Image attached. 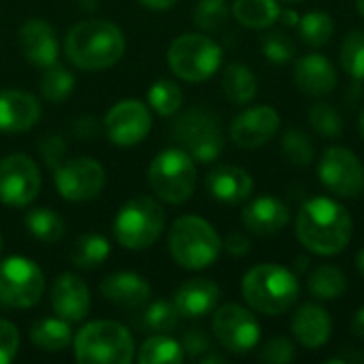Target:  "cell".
<instances>
[{
	"instance_id": "cell-6",
	"label": "cell",
	"mask_w": 364,
	"mask_h": 364,
	"mask_svg": "<svg viewBox=\"0 0 364 364\" xmlns=\"http://www.w3.org/2000/svg\"><path fill=\"white\" fill-rule=\"evenodd\" d=\"M171 136L183 151H188L196 162L203 164L218 160L224 151L222 122L205 107H192L183 111L175 119Z\"/></svg>"
},
{
	"instance_id": "cell-42",
	"label": "cell",
	"mask_w": 364,
	"mask_h": 364,
	"mask_svg": "<svg viewBox=\"0 0 364 364\" xmlns=\"http://www.w3.org/2000/svg\"><path fill=\"white\" fill-rule=\"evenodd\" d=\"M296 352H294V343L286 337H273L264 343L262 352H260V360L271 364H288L294 360Z\"/></svg>"
},
{
	"instance_id": "cell-27",
	"label": "cell",
	"mask_w": 364,
	"mask_h": 364,
	"mask_svg": "<svg viewBox=\"0 0 364 364\" xmlns=\"http://www.w3.org/2000/svg\"><path fill=\"white\" fill-rule=\"evenodd\" d=\"M222 92L232 105H247L258 94V81L245 64H230L222 77Z\"/></svg>"
},
{
	"instance_id": "cell-54",
	"label": "cell",
	"mask_w": 364,
	"mask_h": 364,
	"mask_svg": "<svg viewBox=\"0 0 364 364\" xmlns=\"http://www.w3.org/2000/svg\"><path fill=\"white\" fill-rule=\"evenodd\" d=\"M356 6H358L360 15H363V17H364V0H356Z\"/></svg>"
},
{
	"instance_id": "cell-55",
	"label": "cell",
	"mask_w": 364,
	"mask_h": 364,
	"mask_svg": "<svg viewBox=\"0 0 364 364\" xmlns=\"http://www.w3.org/2000/svg\"><path fill=\"white\" fill-rule=\"evenodd\" d=\"M282 2H290L292 4V2H303V0H282Z\"/></svg>"
},
{
	"instance_id": "cell-49",
	"label": "cell",
	"mask_w": 364,
	"mask_h": 364,
	"mask_svg": "<svg viewBox=\"0 0 364 364\" xmlns=\"http://www.w3.org/2000/svg\"><path fill=\"white\" fill-rule=\"evenodd\" d=\"M352 333L358 337V339H364V307H360L352 320Z\"/></svg>"
},
{
	"instance_id": "cell-15",
	"label": "cell",
	"mask_w": 364,
	"mask_h": 364,
	"mask_svg": "<svg viewBox=\"0 0 364 364\" xmlns=\"http://www.w3.org/2000/svg\"><path fill=\"white\" fill-rule=\"evenodd\" d=\"M105 132L117 147H132L151 132V113L141 100H122L105 117Z\"/></svg>"
},
{
	"instance_id": "cell-34",
	"label": "cell",
	"mask_w": 364,
	"mask_h": 364,
	"mask_svg": "<svg viewBox=\"0 0 364 364\" xmlns=\"http://www.w3.org/2000/svg\"><path fill=\"white\" fill-rule=\"evenodd\" d=\"M335 32L333 17L324 11H311L299 19V34L309 47H322Z\"/></svg>"
},
{
	"instance_id": "cell-51",
	"label": "cell",
	"mask_w": 364,
	"mask_h": 364,
	"mask_svg": "<svg viewBox=\"0 0 364 364\" xmlns=\"http://www.w3.org/2000/svg\"><path fill=\"white\" fill-rule=\"evenodd\" d=\"M307 264H309V260H307V258H296V269H299V271H305V269H307Z\"/></svg>"
},
{
	"instance_id": "cell-28",
	"label": "cell",
	"mask_w": 364,
	"mask_h": 364,
	"mask_svg": "<svg viewBox=\"0 0 364 364\" xmlns=\"http://www.w3.org/2000/svg\"><path fill=\"white\" fill-rule=\"evenodd\" d=\"M348 290L346 273L335 264H322L309 275V292L318 301H337Z\"/></svg>"
},
{
	"instance_id": "cell-17",
	"label": "cell",
	"mask_w": 364,
	"mask_h": 364,
	"mask_svg": "<svg viewBox=\"0 0 364 364\" xmlns=\"http://www.w3.org/2000/svg\"><path fill=\"white\" fill-rule=\"evenodd\" d=\"M21 55L38 68H47L58 60V36L45 19H28L17 34Z\"/></svg>"
},
{
	"instance_id": "cell-19",
	"label": "cell",
	"mask_w": 364,
	"mask_h": 364,
	"mask_svg": "<svg viewBox=\"0 0 364 364\" xmlns=\"http://www.w3.org/2000/svg\"><path fill=\"white\" fill-rule=\"evenodd\" d=\"M41 119V102L26 90L0 92V132H26Z\"/></svg>"
},
{
	"instance_id": "cell-4",
	"label": "cell",
	"mask_w": 364,
	"mask_h": 364,
	"mask_svg": "<svg viewBox=\"0 0 364 364\" xmlns=\"http://www.w3.org/2000/svg\"><path fill=\"white\" fill-rule=\"evenodd\" d=\"M168 252L179 267L200 271L218 260L222 252V241L207 220L198 215H183L171 226Z\"/></svg>"
},
{
	"instance_id": "cell-13",
	"label": "cell",
	"mask_w": 364,
	"mask_h": 364,
	"mask_svg": "<svg viewBox=\"0 0 364 364\" xmlns=\"http://www.w3.org/2000/svg\"><path fill=\"white\" fill-rule=\"evenodd\" d=\"M318 175L326 190L341 198H356L364 192V166L346 147H328L318 164Z\"/></svg>"
},
{
	"instance_id": "cell-18",
	"label": "cell",
	"mask_w": 364,
	"mask_h": 364,
	"mask_svg": "<svg viewBox=\"0 0 364 364\" xmlns=\"http://www.w3.org/2000/svg\"><path fill=\"white\" fill-rule=\"evenodd\" d=\"M90 290L75 273H62L51 286V307L66 322H81L90 314Z\"/></svg>"
},
{
	"instance_id": "cell-30",
	"label": "cell",
	"mask_w": 364,
	"mask_h": 364,
	"mask_svg": "<svg viewBox=\"0 0 364 364\" xmlns=\"http://www.w3.org/2000/svg\"><path fill=\"white\" fill-rule=\"evenodd\" d=\"M111 254V245L100 235H81L70 250V260L77 269H98L105 264V260Z\"/></svg>"
},
{
	"instance_id": "cell-24",
	"label": "cell",
	"mask_w": 364,
	"mask_h": 364,
	"mask_svg": "<svg viewBox=\"0 0 364 364\" xmlns=\"http://www.w3.org/2000/svg\"><path fill=\"white\" fill-rule=\"evenodd\" d=\"M100 294L117 307L136 309L149 301L151 288L141 275L130 273V271H119L102 279Z\"/></svg>"
},
{
	"instance_id": "cell-8",
	"label": "cell",
	"mask_w": 364,
	"mask_h": 364,
	"mask_svg": "<svg viewBox=\"0 0 364 364\" xmlns=\"http://www.w3.org/2000/svg\"><path fill=\"white\" fill-rule=\"evenodd\" d=\"M164 224L166 215L160 203L151 196H136L117 211L113 232L122 247L141 252L160 239Z\"/></svg>"
},
{
	"instance_id": "cell-7",
	"label": "cell",
	"mask_w": 364,
	"mask_h": 364,
	"mask_svg": "<svg viewBox=\"0 0 364 364\" xmlns=\"http://www.w3.org/2000/svg\"><path fill=\"white\" fill-rule=\"evenodd\" d=\"M147 181L151 192L171 205H183L192 198L196 188V164L194 158L181 147L164 149L149 164Z\"/></svg>"
},
{
	"instance_id": "cell-50",
	"label": "cell",
	"mask_w": 364,
	"mask_h": 364,
	"mask_svg": "<svg viewBox=\"0 0 364 364\" xmlns=\"http://www.w3.org/2000/svg\"><path fill=\"white\" fill-rule=\"evenodd\" d=\"M356 267H358V273L364 277V247L358 252V256H356Z\"/></svg>"
},
{
	"instance_id": "cell-11",
	"label": "cell",
	"mask_w": 364,
	"mask_h": 364,
	"mask_svg": "<svg viewBox=\"0 0 364 364\" xmlns=\"http://www.w3.org/2000/svg\"><path fill=\"white\" fill-rule=\"evenodd\" d=\"M213 335L230 354H247L260 343V324L250 309L228 303L213 316Z\"/></svg>"
},
{
	"instance_id": "cell-5",
	"label": "cell",
	"mask_w": 364,
	"mask_h": 364,
	"mask_svg": "<svg viewBox=\"0 0 364 364\" xmlns=\"http://www.w3.org/2000/svg\"><path fill=\"white\" fill-rule=\"evenodd\" d=\"M75 358L81 364H130L134 339L117 322L98 320L85 324L75 337Z\"/></svg>"
},
{
	"instance_id": "cell-16",
	"label": "cell",
	"mask_w": 364,
	"mask_h": 364,
	"mask_svg": "<svg viewBox=\"0 0 364 364\" xmlns=\"http://www.w3.org/2000/svg\"><path fill=\"white\" fill-rule=\"evenodd\" d=\"M279 130V113L271 105H258L239 113L230 124V139L243 149L267 145Z\"/></svg>"
},
{
	"instance_id": "cell-45",
	"label": "cell",
	"mask_w": 364,
	"mask_h": 364,
	"mask_svg": "<svg viewBox=\"0 0 364 364\" xmlns=\"http://www.w3.org/2000/svg\"><path fill=\"white\" fill-rule=\"evenodd\" d=\"M41 151H43L47 164L53 166V171H55V168L60 166V160H62L64 151H66V143H64V139H62L60 134H51V136H47V139L43 141Z\"/></svg>"
},
{
	"instance_id": "cell-52",
	"label": "cell",
	"mask_w": 364,
	"mask_h": 364,
	"mask_svg": "<svg viewBox=\"0 0 364 364\" xmlns=\"http://www.w3.org/2000/svg\"><path fill=\"white\" fill-rule=\"evenodd\" d=\"M203 363H224V358H222V356H207V358H203Z\"/></svg>"
},
{
	"instance_id": "cell-39",
	"label": "cell",
	"mask_w": 364,
	"mask_h": 364,
	"mask_svg": "<svg viewBox=\"0 0 364 364\" xmlns=\"http://www.w3.org/2000/svg\"><path fill=\"white\" fill-rule=\"evenodd\" d=\"M309 124L322 136L337 139L343 132V119H341L339 111L333 105H328V102H316L309 109Z\"/></svg>"
},
{
	"instance_id": "cell-53",
	"label": "cell",
	"mask_w": 364,
	"mask_h": 364,
	"mask_svg": "<svg viewBox=\"0 0 364 364\" xmlns=\"http://www.w3.org/2000/svg\"><path fill=\"white\" fill-rule=\"evenodd\" d=\"M358 128H360V136L364 139V109L363 113H360V119H358Z\"/></svg>"
},
{
	"instance_id": "cell-14",
	"label": "cell",
	"mask_w": 364,
	"mask_h": 364,
	"mask_svg": "<svg viewBox=\"0 0 364 364\" xmlns=\"http://www.w3.org/2000/svg\"><path fill=\"white\" fill-rule=\"evenodd\" d=\"M55 188L70 203L94 200L105 188V168L92 158H75L55 168Z\"/></svg>"
},
{
	"instance_id": "cell-26",
	"label": "cell",
	"mask_w": 364,
	"mask_h": 364,
	"mask_svg": "<svg viewBox=\"0 0 364 364\" xmlns=\"http://www.w3.org/2000/svg\"><path fill=\"white\" fill-rule=\"evenodd\" d=\"M30 341L43 352H62L70 346L73 333L64 318H43L32 326Z\"/></svg>"
},
{
	"instance_id": "cell-22",
	"label": "cell",
	"mask_w": 364,
	"mask_h": 364,
	"mask_svg": "<svg viewBox=\"0 0 364 364\" xmlns=\"http://www.w3.org/2000/svg\"><path fill=\"white\" fill-rule=\"evenodd\" d=\"M294 83L307 96H328L337 85V73L326 55L309 53L294 64Z\"/></svg>"
},
{
	"instance_id": "cell-47",
	"label": "cell",
	"mask_w": 364,
	"mask_h": 364,
	"mask_svg": "<svg viewBox=\"0 0 364 364\" xmlns=\"http://www.w3.org/2000/svg\"><path fill=\"white\" fill-rule=\"evenodd\" d=\"M136 2H141L145 9H151V11H166V9L175 6L177 0H136Z\"/></svg>"
},
{
	"instance_id": "cell-3",
	"label": "cell",
	"mask_w": 364,
	"mask_h": 364,
	"mask_svg": "<svg viewBox=\"0 0 364 364\" xmlns=\"http://www.w3.org/2000/svg\"><path fill=\"white\" fill-rule=\"evenodd\" d=\"M241 292L254 311L275 318L290 311L296 305L301 294V284L290 269L267 262L245 273Z\"/></svg>"
},
{
	"instance_id": "cell-38",
	"label": "cell",
	"mask_w": 364,
	"mask_h": 364,
	"mask_svg": "<svg viewBox=\"0 0 364 364\" xmlns=\"http://www.w3.org/2000/svg\"><path fill=\"white\" fill-rule=\"evenodd\" d=\"M282 149L294 166H309L314 162V143L303 130L290 128L282 139Z\"/></svg>"
},
{
	"instance_id": "cell-9",
	"label": "cell",
	"mask_w": 364,
	"mask_h": 364,
	"mask_svg": "<svg viewBox=\"0 0 364 364\" xmlns=\"http://www.w3.org/2000/svg\"><path fill=\"white\" fill-rule=\"evenodd\" d=\"M220 64L222 49L205 34H181L168 47V66L183 81L203 83L218 73Z\"/></svg>"
},
{
	"instance_id": "cell-20",
	"label": "cell",
	"mask_w": 364,
	"mask_h": 364,
	"mask_svg": "<svg viewBox=\"0 0 364 364\" xmlns=\"http://www.w3.org/2000/svg\"><path fill=\"white\" fill-rule=\"evenodd\" d=\"M243 226L258 237H273L282 232L290 222L288 207L275 198V196H260L254 198L243 211H241Z\"/></svg>"
},
{
	"instance_id": "cell-40",
	"label": "cell",
	"mask_w": 364,
	"mask_h": 364,
	"mask_svg": "<svg viewBox=\"0 0 364 364\" xmlns=\"http://www.w3.org/2000/svg\"><path fill=\"white\" fill-rule=\"evenodd\" d=\"M226 0H200L194 11V23L205 32H215L228 21Z\"/></svg>"
},
{
	"instance_id": "cell-23",
	"label": "cell",
	"mask_w": 364,
	"mask_h": 364,
	"mask_svg": "<svg viewBox=\"0 0 364 364\" xmlns=\"http://www.w3.org/2000/svg\"><path fill=\"white\" fill-rule=\"evenodd\" d=\"M207 190L215 200L226 205H237L250 198L254 190V179L241 166L222 164L207 175Z\"/></svg>"
},
{
	"instance_id": "cell-31",
	"label": "cell",
	"mask_w": 364,
	"mask_h": 364,
	"mask_svg": "<svg viewBox=\"0 0 364 364\" xmlns=\"http://www.w3.org/2000/svg\"><path fill=\"white\" fill-rule=\"evenodd\" d=\"M183 348L179 341L166 337V335H154L149 337L141 350H139V363L141 364H179L183 360Z\"/></svg>"
},
{
	"instance_id": "cell-1",
	"label": "cell",
	"mask_w": 364,
	"mask_h": 364,
	"mask_svg": "<svg viewBox=\"0 0 364 364\" xmlns=\"http://www.w3.org/2000/svg\"><path fill=\"white\" fill-rule=\"evenodd\" d=\"M350 211L333 198H309L296 215V239L318 256L341 254L352 241Z\"/></svg>"
},
{
	"instance_id": "cell-35",
	"label": "cell",
	"mask_w": 364,
	"mask_h": 364,
	"mask_svg": "<svg viewBox=\"0 0 364 364\" xmlns=\"http://www.w3.org/2000/svg\"><path fill=\"white\" fill-rule=\"evenodd\" d=\"M75 90V77L60 64H51L45 68L41 79V92L51 102L66 100Z\"/></svg>"
},
{
	"instance_id": "cell-2",
	"label": "cell",
	"mask_w": 364,
	"mask_h": 364,
	"mask_svg": "<svg viewBox=\"0 0 364 364\" xmlns=\"http://www.w3.org/2000/svg\"><path fill=\"white\" fill-rule=\"evenodd\" d=\"M126 51L124 32L107 19L75 23L64 38L68 62L81 70H105L122 60Z\"/></svg>"
},
{
	"instance_id": "cell-44",
	"label": "cell",
	"mask_w": 364,
	"mask_h": 364,
	"mask_svg": "<svg viewBox=\"0 0 364 364\" xmlns=\"http://www.w3.org/2000/svg\"><path fill=\"white\" fill-rule=\"evenodd\" d=\"M181 348L188 356L196 358L205 352L211 350V339L209 335L203 331V328H190L186 335H183V341H181Z\"/></svg>"
},
{
	"instance_id": "cell-43",
	"label": "cell",
	"mask_w": 364,
	"mask_h": 364,
	"mask_svg": "<svg viewBox=\"0 0 364 364\" xmlns=\"http://www.w3.org/2000/svg\"><path fill=\"white\" fill-rule=\"evenodd\" d=\"M19 350V331L9 320H0V364H9Z\"/></svg>"
},
{
	"instance_id": "cell-29",
	"label": "cell",
	"mask_w": 364,
	"mask_h": 364,
	"mask_svg": "<svg viewBox=\"0 0 364 364\" xmlns=\"http://www.w3.org/2000/svg\"><path fill=\"white\" fill-rule=\"evenodd\" d=\"M277 0H235L232 15L247 28H269L279 17Z\"/></svg>"
},
{
	"instance_id": "cell-37",
	"label": "cell",
	"mask_w": 364,
	"mask_h": 364,
	"mask_svg": "<svg viewBox=\"0 0 364 364\" xmlns=\"http://www.w3.org/2000/svg\"><path fill=\"white\" fill-rule=\"evenodd\" d=\"M341 66L343 70L354 79L363 81L364 79V32L354 30L346 36L341 45Z\"/></svg>"
},
{
	"instance_id": "cell-32",
	"label": "cell",
	"mask_w": 364,
	"mask_h": 364,
	"mask_svg": "<svg viewBox=\"0 0 364 364\" xmlns=\"http://www.w3.org/2000/svg\"><path fill=\"white\" fill-rule=\"evenodd\" d=\"M26 228L43 243H58L64 237V222L51 209H32L26 215Z\"/></svg>"
},
{
	"instance_id": "cell-12",
	"label": "cell",
	"mask_w": 364,
	"mask_h": 364,
	"mask_svg": "<svg viewBox=\"0 0 364 364\" xmlns=\"http://www.w3.org/2000/svg\"><path fill=\"white\" fill-rule=\"evenodd\" d=\"M41 192L38 164L26 154L0 160V200L9 207H28Z\"/></svg>"
},
{
	"instance_id": "cell-10",
	"label": "cell",
	"mask_w": 364,
	"mask_h": 364,
	"mask_svg": "<svg viewBox=\"0 0 364 364\" xmlns=\"http://www.w3.org/2000/svg\"><path fill=\"white\" fill-rule=\"evenodd\" d=\"M45 292V275L36 262L11 256L0 262V303L13 309L34 307Z\"/></svg>"
},
{
	"instance_id": "cell-25",
	"label": "cell",
	"mask_w": 364,
	"mask_h": 364,
	"mask_svg": "<svg viewBox=\"0 0 364 364\" xmlns=\"http://www.w3.org/2000/svg\"><path fill=\"white\" fill-rule=\"evenodd\" d=\"M220 301V288L207 277H194L179 286L175 292V307L181 318H203L215 309Z\"/></svg>"
},
{
	"instance_id": "cell-36",
	"label": "cell",
	"mask_w": 364,
	"mask_h": 364,
	"mask_svg": "<svg viewBox=\"0 0 364 364\" xmlns=\"http://www.w3.org/2000/svg\"><path fill=\"white\" fill-rule=\"evenodd\" d=\"M179 311L175 307V303H166V301H156L151 303L141 318V328L147 333H168L173 328H177L179 324Z\"/></svg>"
},
{
	"instance_id": "cell-46",
	"label": "cell",
	"mask_w": 364,
	"mask_h": 364,
	"mask_svg": "<svg viewBox=\"0 0 364 364\" xmlns=\"http://www.w3.org/2000/svg\"><path fill=\"white\" fill-rule=\"evenodd\" d=\"M224 247L232 256H245V254H250L252 243H250V239L243 232H230L226 237V241H224Z\"/></svg>"
},
{
	"instance_id": "cell-48",
	"label": "cell",
	"mask_w": 364,
	"mask_h": 364,
	"mask_svg": "<svg viewBox=\"0 0 364 364\" xmlns=\"http://www.w3.org/2000/svg\"><path fill=\"white\" fill-rule=\"evenodd\" d=\"M299 13L296 11H292V9H284V11H279V17H277V21H282L284 26H288V28H292V26H299Z\"/></svg>"
},
{
	"instance_id": "cell-21",
	"label": "cell",
	"mask_w": 364,
	"mask_h": 364,
	"mask_svg": "<svg viewBox=\"0 0 364 364\" xmlns=\"http://www.w3.org/2000/svg\"><path fill=\"white\" fill-rule=\"evenodd\" d=\"M292 335L307 350L324 348L333 335V320L328 311L316 303H305L292 318Z\"/></svg>"
},
{
	"instance_id": "cell-41",
	"label": "cell",
	"mask_w": 364,
	"mask_h": 364,
	"mask_svg": "<svg viewBox=\"0 0 364 364\" xmlns=\"http://www.w3.org/2000/svg\"><path fill=\"white\" fill-rule=\"evenodd\" d=\"M262 53L273 64H288L294 58V43L282 32H271L262 38Z\"/></svg>"
},
{
	"instance_id": "cell-33",
	"label": "cell",
	"mask_w": 364,
	"mask_h": 364,
	"mask_svg": "<svg viewBox=\"0 0 364 364\" xmlns=\"http://www.w3.org/2000/svg\"><path fill=\"white\" fill-rule=\"evenodd\" d=\"M147 100H149V107L158 115L168 117V115H175L181 109V105H183V92H181V87L175 81L160 79V81H156L149 87Z\"/></svg>"
},
{
	"instance_id": "cell-56",
	"label": "cell",
	"mask_w": 364,
	"mask_h": 364,
	"mask_svg": "<svg viewBox=\"0 0 364 364\" xmlns=\"http://www.w3.org/2000/svg\"><path fill=\"white\" fill-rule=\"evenodd\" d=\"M0 252H2V235H0Z\"/></svg>"
}]
</instances>
